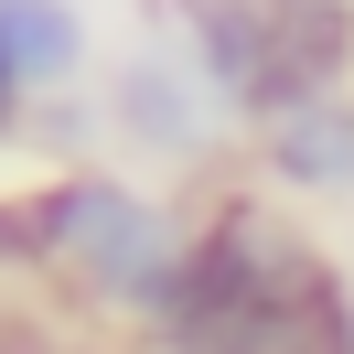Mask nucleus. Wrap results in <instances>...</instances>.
<instances>
[{
  "label": "nucleus",
  "mask_w": 354,
  "mask_h": 354,
  "mask_svg": "<svg viewBox=\"0 0 354 354\" xmlns=\"http://www.w3.org/2000/svg\"><path fill=\"white\" fill-rule=\"evenodd\" d=\"M344 290L311 258V236L268 204H225L194 236L172 311H161V344L172 354H344Z\"/></svg>",
  "instance_id": "nucleus-1"
},
{
  "label": "nucleus",
  "mask_w": 354,
  "mask_h": 354,
  "mask_svg": "<svg viewBox=\"0 0 354 354\" xmlns=\"http://www.w3.org/2000/svg\"><path fill=\"white\" fill-rule=\"evenodd\" d=\"M0 247L65 268L86 301L140 311V322H161L172 290H183V268H194V236H183L151 194H129V183H108V172H65V183H44V194L0 204Z\"/></svg>",
  "instance_id": "nucleus-2"
},
{
  "label": "nucleus",
  "mask_w": 354,
  "mask_h": 354,
  "mask_svg": "<svg viewBox=\"0 0 354 354\" xmlns=\"http://www.w3.org/2000/svg\"><path fill=\"white\" fill-rule=\"evenodd\" d=\"M215 108H225V86H215L183 44L129 54V65H118V86H108V118L140 140V151H172V161H194L204 140H215Z\"/></svg>",
  "instance_id": "nucleus-3"
},
{
  "label": "nucleus",
  "mask_w": 354,
  "mask_h": 354,
  "mask_svg": "<svg viewBox=\"0 0 354 354\" xmlns=\"http://www.w3.org/2000/svg\"><path fill=\"white\" fill-rule=\"evenodd\" d=\"M247 129H258L268 183H290V194H354V86H301L279 108H258Z\"/></svg>",
  "instance_id": "nucleus-4"
},
{
  "label": "nucleus",
  "mask_w": 354,
  "mask_h": 354,
  "mask_svg": "<svg viewBox=\"0 0 354 354\" xmlns=\"http://www.w3.org/2000/svg\"><path fill=\"white\" fill-rule=\"evenodd\" d=\"M0 65H11L22 97L75 86V65H86V11H75V0H0Z\"/></svg>",
  "instance_id": "nucleus-5"
},
{
  "label": "nucleus",
  "mask_w": 354,
  "mask_h": 354,
  "mask_svg": "<svg viewBox=\"0 0 354 354\" xmlns=\"http://www.w3.org/2000/svg\"><path fill=\"white\" fill-rule=\"evenodd\" d=\"M0 129H11V97H0Z\"/></svg>",
  "instance_id": "nucleus-6"
}]
</instances>
